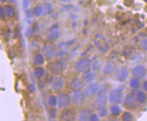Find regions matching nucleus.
<instances>
[{
    "mask_svg": "<svg viewBox=\"0 0 147 121\" xmlns=\"http://www.w3.org/2000/svg\"><path fill=\"white\" fill-rule=\"evenodd\" d=\"M147 92L144 91V90H138V91L136 92V98L137 101L139 104H144L146 103L147 101Z\"/></svg>",
    "mask_w": 147,
    "mask_h": 121,
    "instance_id": "dca6fc26",
    "label": "nucleus"
},
{
    "mask_svg": "<svg viewBox=\"0 0 147 121\" xmlns=\"http://www.w3.org/2000/svg\"><path fill=\"white\" fill-rule=\"evenodd\" d=\"M95 76H96L95 70H93L92 69V70L90 69L85 73H83V78L86 83H90V82H92V81H94Z\"/></svg>",
    "mask_w": 147,
    "mask_h": 121,
    "instance_id": "a211bd4d",
    "label": "nucleus"
},
{
    "mask_svg": "<svg viewBox=\"0 0 147 121\" xmlns=\"http://www.w3.org/2000/svg\"><path fill=\"white\" fill-rule=\"evenodd\" d=\"M97 113L100 118H106L108 115V109H107V106H100L98 108H96Z\"/></svg>",
    "mask_w": 147,
    "mask_h": 121,
    "instance_id": "cd10ccee",
    "label": "nucleus"
},
{
    "mask_svg": "<svg viewBox=\"0 0 147 121\" xmlns=\"http://www.w3.org/2000/svg\"><path fill=\"white\" fill-rule=\"evenodd\" d=\"M86 95L84 91V90H72L71 94V104L75 106H80L83 104L86 101Z\"/></svg>",
    "mask_w": 147,
    "mask_h": 121,
    "instance_id": "20e7f679",
    "label": "nucleus"
},
{
    "mask_svg": "<svg viewBox=\"0 0 147 121\" xmlns=\"http://www.w3.org/2000/svg\"><path fill=\"white\" fill-rule=\"evenodd\" d=\"M100 119V117L99 116L98 113H92V115L90 116V118H89L90 121H97Z\"/></svg>",
    "mask_w": 147,
    "mask_h": 121,
    "instance_id": "7c9ffc66",
    "label": "nucleus"
},
{
    "mask_svg": "<svg viewBox=\"0 0 147 121\" xmlns=\"http://www.w3.org/2000/svg\"><path fill=\"white\" fill-rule=\"evenodd\" d=\"M0 16H1V18H2V19L5 18V16H7V15H6L5 7H3V6L0 7Z\"/></svg>",
    "mask_w": 147,
    "mask_h": 121,
    "instance_id": "72a5a7b5",
    "label": "nucleus"
},
{
    "mask_svg": "<svg viewBox=\"0 0 147 121\" xmlns=\"http://www.w3.org/2000/svg\"><path fill=\"white\" fill-rule=\"evenodd\" d=\"M58 101H57V96H54V95H50L48 98V104L50 108H56L57 106Z\"/></svg>",
    "mask_w": 147,
    "mask_h": 121,
    "instance_id": "a878e982",
    "label": "nucleus"
},
{
    "mask_svg": "<svg viewBox=\"0 0 147 121\" xmlns=\"http://www.w3.org/2000/svg\"><path fill=\"white\" fill-rule=\"evenodd\" d=\"M42 55L47 61H51L57 56V51L55 47L51 44H46L42 47Z\"/></svg>",
    "mask_w": 147,
    "mask_h": 121,
    "instance_id": "9d476101",
    "label": "nucleus"
},
{
    "mask_svg": "<svg viewBox=\"0 0 147 121\" xmlns=\"http://www.w3.org/2000/svg\"><path fill=\"white\" fill-rule=\"evenodd\" d=\"M10 1H11V3H12V2H13V1H14V0H10Z\"/></svg>",
    "mask_w": 147,
    "mask_h": 121,
    "instance_id": "58836bf2",
    "label": "nucleus"
},
{
    "mask_svg": "<svg viewBox=\"0 0 147 121\" xmlns=\"http://www.w3.org/2000/svg\"><path fill=\"white\" fill-rule=\"evenodd\" d=\"M116 70V66H115V63L113 62H106L103 66L102 68V73L104 76H109L113 74H115V71Z\"/></svg>",
    "mask_w": 147,
    "mask_h": 121,
    "instance_id": "2eb2a0df",
    "label": "nucleus"
},
{
    "mask_svg": "<svg viewBox=\"0 0 147 121\" xmlns=\"http://www.w3.org/2000/svg\"><path fill=\"white\" fill-rule=\"evenodd\" d=\"M57 106L60 110H63L68 108V107L71 104V96L69 94L65 93V92H62L60 91L57 95Z\"/></svg>",
    "mask_w": 147,
    "mask_h": 121,
    "instance_id": "423d86ee",
    "label": "nucleus"
},
{
    "mask_svg": "<svg viewBox=\"0 0 147 121\" xmlns=\"http://www.w3.org/2000/svg\"><path fill=\"white\" fill-rule=\"evenodd\" d=\"M64 79L58 76V75H56L54 77L52 78L51 80V83H50V87H51V90L55 92H60L63 88H64Z\"/></svg>",
    "mask_w": 147,
    "mask_h": 121,
    "instance_id": "1a4fd4ad",
    "label": "nucleus"
},
{
    "mask_svg": "<svg viewBox=\"0 0 147 121\" xmlns=\"http://www.w3.org/2000/svg\"><path fill=\"white\" fill-rule=\"evenodd\" d=\"M109 112H110L111 115L114 117H118L122 113V111H121V108H120L119 104H111Z\"/></svg>",
    "mask_w": 147,
    "mask_h": 121,
    "instance_id": "b1692460",
    "label": "nucleus"
},
{
    "mask_svg": "<svg viewBox=\"0 0 147 121\" xmlns=\"http://www.w3.org/2000/svg\"><path fill=\"white\" fill-rule=\"evenodd\" d=\"M49 70H50V72H51L52 74H54V75H58L59 72H60L61 70H62V66H61L60 62H52V63L49 65Z\"/></svg>",
    "mask_w": 147,
    "mask_h": 121,
    "instance_id": "6ab92c4d",
    "label": "nucleus"
},
{
    "mask_svg": "<svg viewBox=\"0 0 147 121\" xmlns=\"http://www.w3.org/2000/svg\"><path fill=\"white\" fill-rule=\"evenodd\" d=\"M62 113H61V116H62V118L63 119H65V120H69V119H74V112H71V110H69L68 108L66 109H63L62 110Z\"/></svg>",
    "mask_w": 147,
    "mask_h": 121,
    "instance_id": "412c9836",
    "label": "nucleus"
},
{
    "mask_svg": "<svg viewBox=\"0 0 147 121\" xmlns=\"http://www.w3.org/2000/svg\"><path fill=\"white\" fill-rule=\"evenodd\" d=\"M130 73L133 77H136L141 80L144 78L147 75V69L144 64H136L132 67V69L130 70Z\"/></svg>",
    "mask_w": 147,
    "mask_h": 121,
    "instance_id": "6e6552de",
    "label": "nucleus"
},
{
    "mask_svg": "<svg viewBox=\"0 0 147 121\" xmlns=\"http://www.w3.org/2000/svg\"><path fill=\"white\" fill-rule=\"evenodd\" d=\"M123 104L128 109H135L139 104L137 101L136 95L133 93H129L123 98Z\"/></svg>",
    "mask_w": 147,
    "mask_h": 121,
    "instance_id": "9b49d317",
    "label": "nucleus"
},
{
    "mask_svg": "<svg viewBox=\"0 0 147 121\" xmlns=\"http://www.w3.org/2000/svg\"><path fill=\"white\" fill-rule=\"evenodd\" d=\"M109 103L110 104H120L123 102V90L120 88H113L108 94Z\"/></svg>",
    "mask_w": 147,
    "mask_h": 121,
    "instance_id": "f257e3e1",
    "label": "nucleus"
},
{
    "mask_svg": "<svg viewBox=\"0 0 147 121\" xmlns=\"http://www.w3.org/2000/svg\"><path fill=\"white\" fill-rule=\"evenodd\" d=\"M60 27L58 25H52L49 28V30L48 31L47 33V37L49 40H56L59 38L60 36Z\"/></svg>",
    "mask_w": 147,
    "mask_h": 121,
    "instance_id": "4468645a",
    "label": "nucleus"
},
{
    "mask_svg": "<svg viewBox=\"0 0 147 121\" xmlns=\"http://www.w3.org/2000/svg\"><path fill=\"white\" fill-rule=\"evenodd\" d=\"M49 114L51 118H54L57 115V112L56 108H50V110L49 111Z\"/></svg>",
    "mask_w": 147,
    "mask_h": 121,
    "instance_id": "473e14b6",
    "label": "nucleus"
},
{
    "mask_svg": "<svg viewBox=\"0 0 147 121\" xmlns=\"http://www.w3.org/2000/svg\"><path fill=\"white\" fill-rule=\"evenodd\" d=\"M60 2H63V3H70V2H72L73 0H58Z\"/></svg>",
    "mask_w": 147,
    "mask_h": 121,
    "instance_id": "c9c22d12",
    "label": "nucleus"
},
{
    "mask_svg": "<svg viewBox=\"0 0 147 121\" xmlns=\"http://www.w3.org/2000/svg\"><path fill=\"white\" fill-rule=\"evenodd\" d=\"M45 74H46L45 69L42 66H36L34 70V75L38 79H42L45 76Z\"/></svg>",
    "mask_w": 147,
    "mask_h": 121,
    "instance_id": "aec40b11",
    "label": "nucleus"
},
{
    "mask_svg": "<svg viewBox=\"0 0 147 121\" xmlns=\"http://www.w3.org/2000/svg\"><path fill=\"white\" fill-rule=\"evenodd\" d=\"M100 85L99 83L97 82H94V81H92V82H90L88 83L85 89H84V91L86 93V95L87 98H92V97H95L97 94L100 92Z\"/></svg>",
    "mask_w": 147,
    "mask_h": 121,
    "instance_id": "0eeeda50",
    "label": "nucleus"
},
{
    "mask_svg": "<svg viewBox=\"0 0 147 121\" xmlns=\"http://www.w3.org/2000/svg\"><path fill=\"white\" fill-rule=\"evenodd\" d=\"M1 1H2L3 3H5V2L7 1V0H1Z\"/></svg>",
    "mask_w": 147,
    "mask_h": 121,
    "instance_id": "4c0bfd02",
    "label": "nucleus"
},
{
    "mask_svg": "<svg viewBox=\"0 0 147 121\" xmlns=\"http://www.w3.org/2000/svg\"><path fill=\"white\" fill-rule=\"evenodd\" d=\"M146 60H147V55H146Z\"/></svg>",
    "mask_w": 147,
    "mask_h": 121,
    "instance_id": "ea45409f",
    "label": "nucleus"
},
{
    "mask_svg": "<svg viewBox=\"0 0 147 121\" xmlns=\"http://www.w3.org/2000/svg\"><path fill=\"white\" fill-rule=\"evenodd\" d=\"M92 68V61L89 58L78 59L73 66L75 72L78 74H83Z\"/></svg>",
    "mask_w": 147,
    "mask_h": 121,
    "instance_id": "7ed1b4c3",
    "label": "nucleus"
},
{
    "mask_svg": "<svg viewBox=\"0 0 147 121\" xmlns=\"http://www.w3.org/2000/svg\"><path fill=\"white\" fill-rule=\"evenodd\" d=\"M142 90H144V91L147 92V80L144 81L143 84H142Z\"/></svg>",
    "mask_w": 147,
    "mask_h": 121,
    "instance_id": "f704fd0d",
    "label": "nucleus"
},
{
    "mask_svg": "<svg viewBox=\"0 0 147 121\" xmlns=\"http://www.w3.org/2000/svg\"><path fill=\"white\" fill-rule=\"evenodd\" d=\"M45 57L42 53H38L34 58V64L35 66H42L45 63Z\"/></svg>",
    "mask_w": 147,
    "mask_h": 121,
    "instance_id": "5701e85b",
    "label": "nucleus"
},
{
    "mask_svg": "<svg viewBox=\"0 0 147 121\" xmlns=\"http://www.w3.org/2000/svg\"><path fill=\"white\" fill-rule=\"evenodd\" d=\"M109 103V98L107 93L100 91L99 92L97 95L95 96V99H94V106L95 108H98L100 106H107Z\"/></svg>",
    "mask_w": 147,
    "mask_h": 121,
    "instance_id": "f8f14e48",
    "label": "nucleus"
},
{
    "mask_svg": "<svg viewBox=\"0 0 147 121\" xmlns=\"http://www.w3.org/2000/svg\"><path fill=\"white\" fill-rule=\"evenodd\" d=\"M92 111L90 109H85V110H82L80 111L79 113L78 114V117H77V120H79V121H86V120H89L90 118V116L92 115Z\"/></svg>",
    "mask_w": 147,
    "mask_h": 121,
    "instance_id": "f3484780",
    "label": "nucleus"
},
{
    "mask_svg": "<svg viewBox=\"0 0 147 121\" xmlns=\"http://www.w3.org/2000/svg\"><path fill=\"white\" fill-rule=\"evenodd\" d=\"M130 74V70L127 67H119L115 71V78L119 83H124L129 80Z\"/></svg>",
    "mask_w": 147,
    "mask_h": 121,
    "instance_id": "39448f33",
    "label": "nucleus"
},
{
    "mask_svg": "<svg viewBox=\"0 0 147 121\" xmlns=\"http://www.w3.org/2000/svg\"><path fill=\"white\" fill-rule=\"evenodd\" d=\"M41 1L44 3V2H49V1H51V0H41Z\"/></svg>",
    "mask_w": 147,
    "mask_h": 121,
    "instance_id": "e433bc0d",
    "label": "nucleus"
},
{
    "mask_svg": "<svg viewBox=\"0 0 147 121\" xmlns=\"http://www.w3.org/2000/svg\"><path fill=\"white\" fill-rule=\"evenodd\" d=\"M139 47H140V48L143 51L147 52V37H145V38L141 39V41L139 43Z\"/></svg>",
    "mask_w": 147,
    "mask_h": 121,
    "instance_id": "c756f323",
    "label": "nucleus"
},
{
    "mask_svg": "<svg viewBox=\"0 0 147 121\" xmlns=\"http://www.w3.org/2000/svg\"><path fill=\"white\" fill-rule=\"evenodd\" d=\"M5 11H6V15H7L9 18L14 17L15 13H16L15 8L13 7L12 5H8L5 6Z\"/></svg>",
    "mask_w": 147,
    "mask_h": 121,
    "instance_id": "bb28decb",
    "label": "nucleus"
},
{
    "mask_svg": "<svg viewBox=\"0 0 147 121\" xmlns=\"http://www.w3.org/2000/svg\"><path fill=\"white\" fill-rule=\"evenodd\" d=\"M53 11V5L51 3L44 2L42 5L35 6L32 11L33 15L35 17H41V16H47L49 15Z\"/></svg>",
    "mask_w": 147,
    "mask_h": 121,
    "instance_id": "f03ea898",
    "label": "nucleus"
},
{
    "mask_svg": "<svg viewBox=\"0 0 147 121\" xmlns=\"http://www.w3.org/2000/svg\"><path fill=\"white\" fill-rule=\"evenodd\" d=\"M100 68H101V65H100V63L99 62H93L92 64V69L93 70H95V71L98 70H100Z\"/></svg>",
    "mask_w": 147,
    "mask_h": 121,
    "instance_id": "2f4dec72",
    "label": "nucleus"
},
{
    "mask_svg": "<svg viewBox=\"0 0 147 121\" xmlns=\"http://www.w3.org/2000/svg\"><path fill=\"white\" fill-rule=\"evenodd\" d=\"M30 0H24L23 1V8L25 10L26 14L28 15V18H31L33 12H31V4Z\"/></svg>",
    "mask_w": 147,
    "mask_h": 121,
    "instance_id": "393cba45",
    "label": "nucleus"
},
{
    "mask_svg": "<svg viewBox=\"0 0 147 121\" xmlns=\"http://www.w3.org/2000/svg\"><path fill=\"white\" fill-rule=\"evenodd\" d=\"M139 80H140V79L132 76V77L129 79V84L130 88L133 89V90H139V88H140V86H141V84H140V81H139Z\"/></svg>",
    "mask_w": 147,
    "mask_h": 121,
    "instance_id": "4be33fe9",
    "label": "nucleus"
},
{
    "mask_svg": "<svg viewBox=\"0 0 147 121\" xmlns=\"http://www.w3.org/2000/svg\"><path fill=\"white\" fill-rule=\"evenodd\" d=\"M122 120L123 121H131L133 120V115L130 112H124L122 114Z\"/></svg>",
    "mask_w": 147,
    "mask_h": 121,
    "instance_id": "c85d7f7f",
    "label": "nucleus"
},
{
    "mask_svg": "<svg viewBox=\"0 0 147 121\" xmlns=\"http://www.w3.org/2000/svg\"><path fill=\"white\" fill-rule=\"evenodd\" d=\"M86 85V82L83 77H75L71 80L70 87L72 90H84Z\"/></svg>",
    "mask_w": 147,
    "mask_h": 121,
    "instance_id": "ddd939ff",
    "label": "nucleus"
}]
</instances>
